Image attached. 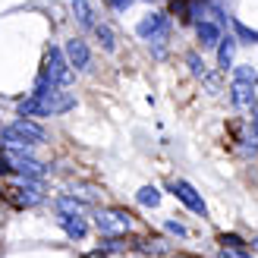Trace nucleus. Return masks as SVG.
Listing matches in <instances>:
<instances>
[{
  "label": "nucleus",
  "mask_w": 258,
  "mask_h": 258,
  "mask_svg": "<svg viewBox=\"0 0 258 258\" xmlns=\"http://www.w3.org/2000/svg\"><path fill=\"white\" fill-rule=\"evenodd\" d=\"M196 35H199L202 47H217V44H221V38H224V25H221V22L205 19V22L196 25Z\"/></svg>",
  "instance_id": "nucleus-10"
},
{
  "label": "nucleus",
  "mask_w": 258,
  "mask_h": 258,
  "mask_svg": "<svg viewBox=\"0 0 258 258\" xmlns=\"http://www.w3.org/2000/svg\"><path fill=\"white\" fill-rule=\"evenodd\" d=\"M236 44H239V38H233V35H224V38H221V44H217V67H221L224 73H227V70H233Z\"/></svg>",
  "instance_id": "nucleus-12"
},
{
  "label": "nucleus",
  "mask_w": 258,
  "mask_h": 258,
  "mask_svg": "<svg viewBox=\"0 0 258 258\" xmlns=\"http://www.w3.org/2000/svg\"><path fill=\"white\" fill-rule=\"evenodd\" d=\"M126 246H129V242L123 236H107L104 242H101V249H104V252H123Z\"/></svg>",
  "instance_id": "nucleus-22"
},
{
  "label": "nucleus",
  "mask_w": 258,
  "mask_h": 258,
  "mask_svg": "<svg viewBox=\"0 0 258 258\" xmlns=\"http://www.w3.org/2000/svg\"><path fill=\"white\" fill-rule=\"evenodd\" d=\"M252 246H255V249H258V236H252Z\"/></svg>",
  "instance_id": "nucleus-30"
},
{
  "label": "nucleus",
  "mask_w": 258,
  "mask_h": 258,
  "mask_svg": "<svg viewBox=\"0 0 258 258\" xmlns=\"http://www.w3.org/2000/svg\"><path fill=\"white\" fill-rule=\"evenodd\" d=\"M57 211H60V214H82L85 205L76 199V196H60V199H57Z\"/></svg>",
  "instance_id": "nucleus-16"
},
{
  "label": "nucleus",
  "mask_w": 258,
  "mask_h": 258,
  "mask_svg": "<svg viewBox=\"0 0 258 258\" xmlns=\"http://www.w3.org/2000/svg\"><path fill=\"white\" fill-rule=\"evenodd\" d=\"M186 63H189V73L196 76V79H205V76H208V67H205V60L199 54H186Z\"/></svg>",
  "instance_id": "nucleus-19"
},
{
  "label": "nucleus",
  "mask_w": 258,
  "mask_h": 258,
  "mask_svg": "<svg viewBox=\"0 0 258 258\" xmlns=\"http://www.w3.org/2000/svg\"><path fill=\"white\" fill-rule=\"evenodd\" d=\"M170 258H199V255H186V252H176V255H170Z\"/></svg>",
  "instance_id": "nucleus-29"
},
{
  "label": "nucleus",
  "mask_w": 258,
  "mask_h": 258,
  "mask_svg": "<svg viewBox=\"0 0 258 258\" xmlns=\"http://www.w3.org/2000/svg\"><path fill=\"white\" fill-rule=\"evenodd\" d=\"M41 76H47L54 85H70L73 82V63L67 57V50H60V47H50L47 50V57H44V67H41Z\"/></svg>",
  "instance_id": "nucleus-4"
},
{
  "label": "nucleus",
  "mask_w": 258,
  "mask_h": 258,
  "mask_svg": "<svg viewBox=\"0 0 258 258\" xmlns=\"http://www.w3.org/2000/svg\"><path fill=\"white\" fill-rule=\"evenodd\" d=\"M104 255H107L104 249H98V252H92V255H85V258H104Z\"/></svg>",
  "instance_id": "nucleus-27"
},
{
  "label": "nucleus",
  "mask_w": 258,
  "mask_h": 258,
  "mask_svg": "<svg viewBox=\"0 0 258 258\" xmlns=\"http://www.w3.org/2000/svg\"><path fill=\"white\" fill-rule=\"evenodd\" d=\"M70 7H73V16H76V22L82 25V29H95V13H92V7H88V0H70Z\"/></svg>",
  "instance_id": "nucleus-13"
},
{
  "label": "nucleus",
  "mask_w": 258,
  "mask_h": 258,
  "mask_svg": "<svg viewBox=\"0 0 258 258\" xmlns=\"http://www.w3.org/2000/svg\"><path fill=\"white\" fill-rule=\"evenodd\" d=\"M167 29H170V16L167 13H148V16L139 19L136 35L142 41H154V38H167Z\"/></svg>",
  "instance_id": "nucleus-6"
},
{
  "label": "nucleus",
  "mask_w": 258,
  "mask_h": 258,
  "mask_svg": "<svg viewBox=\"0 0 258 258\" xmlns=\"http://www.w3.org/2000/svg\"><path fill=\"white\" fill-rule=\"evenodd\" d=\"M230 25H233V32H236L239 41H246V44H255V41H258V32L249 29V25H242L239 19H230Z\"/></svg>",
  "instance_id": "nucleus-17"
},
{
  "label": "nucleus",
  "mask_w": 258,
  "mask_h": 258,
  "mask_svg": "<svg viewBox=\"0 0 258 258\" xmlns=\"http://www.w3.org/2000/svg\"><path fill=\"white\" fill-rule=\"evenodd\" d=\"M7 196H10V202L16 205V208H35V205L44 199V192H41V186H38V179L19 176V179H13V186L7 189Z\"/></svg>",
  "instance_id": "nucleus-5"
},
{
  "label": "nucleus",
  "mask_w": 258,
  "mask_h": 258,
  "mask_svg": "<svg viewBox=\"0 0 258 258\" xmlns=\"http://www.w3.org/2000/svg\"><path fill=\"white\" fill-rule=\"evenodd\" d=\"M170 192H173V196L186 205L189 211H196V214H202V217L208 214V208H205L202 196H199L196 189H192V183H186V179H173V183H170Z\"/></svg>",
  "instance_id": "nucleus-8"
},
{
  "label": "nucleus",
  "mask_w": 258,
  "mask_h": 258,
  "mask_svg": "<svg viewBox=\"0 0 258 258\" xmlns=\"http://www.w3.org/2000/svg\"><path fill=\"white\" fill-rule=\"evenodd\" d=\"M139 242V252H148V255H164L167 252V242H158V239H136Z\"/></svg>",
  "instance_id": "nucleus-18"
},
{
  "label": "nucleus",
  "mask_w": 258,
  "mask_h": 258,
  "mask_svg": "<svg viewBox=\"0 0 258 258\" xmlns=\"http://www.w3.org/2000/svg\"><path fill=\"white\" fill-rule=\"evenodd\" d=\"M60 227L70 239H85V233H88V224L82 214H60Z\"/></svg>",
  "instance_id": "nucleus-11"
},
{
  "label": "nucleus",
  "mask_w": 258,
  "mask_h": 258,
  "mask_svg": "<svg viewBox=\"0 0 258 258\" xmlns=\"http://www.w3.org/2000/svg\"><path fill=\"white\" fill-rule=\"evenodd\" d=\"M63 50H67V57H70V63L76 70H88V63H92V50H88L85 38H70Z\"/></svg>",
  "instance_id": "nucleus-9"
},
{
  "label": "nucleus",
  "mask_w": 258,
  "mask_h": 258,
  "mask_svg": "<svg viewBox=\"0 0 258 258\" xmlns=\"http://www.w3.org/2000/svg\"><path fill=\"white\" fill-rule=\"evenodd\" d=\"M95 227L101 230L104 236H123L129 230V214L120 208H110V211H98L95 217Z\"/></svg>",
  "instance_id": "nucleus-7"
},
{
  "label": "nucleus",
  "mask_w": 258,
  "mask_h": 258,
  "mask_svg": "<svg viewBox=\"0 0 258 258\" xmlns=\"http://www.w3.org/2000/svg\"><path fill=\"white\" fill-rule=\"evenodd\" d=\"M205 85H208L211 88V92H217V76H205V79H202Z\"/></svg>",
  "instance_id": "nucleus-26"
},
{
  "label": "nucleus",
  "mask_w": 258,
  "mask_h": 258,
  "mask_svg": "<svg viewBox=\"0 0 258 258\" xmlns=\"http://www.w3.org/2000/svg\"><path fill=\"white\" fill-rule=\"evenodd\" d=\"M76 107V95L63 92V88H54V92L44 95H29L16 104L19 117H57V113H67Z\"/></svg>",
  "instance_id": "nucleus-1"
},
{
  "label": "nucleus",
  "mask_w": 258,
  "mask_h": 258,
  "mask_svg": "<svg viewBox=\"0 0 258 258\" xmlns=\"http://www.w3.org/2000/svg\"><path fill=\"white\" fill-rule=\"evenodd\" d=\"M136 202L142 205V208H158L161 205V189L158 186H142L136 192Z\"/></svg>",
  "instance_id": "nucleus-14"
},
{
  "label": "nucleus",
  "mask_w": 258,
  "mask_h": 258,
  "mask_svg": "<svg viewBox=\"0 0 258 258\" xmlns=\"http://www.w3.org/2000/svg\"><path fill=\"white\" fill-rule=\"evenodd\" d=\"M92 32H95V38L101 41V47H104V50H113V47H117V41H113V29H110L107 22H98Z\"/></svg>",
  "instance_id": "nucleus-15"
},
{
  "label": "nucleus",
  "mask_w": 258,
  "mask_h": 258,
  "mask_svg": "<svg viewBox=\"0 0 258 258\" xmlns=\"http://www.w3.org/2000/svg\"><path fill=\"white\" fill-rule=\"evenodd\" d=\"M107 7H110V10H117V13H123L126 7H133V0H107Z\"/></svg>",
  "instance_id": "nucleus-25"
},
{
  "label": "nucleus",
  "mask_w": 258,
  "mask_h": 258,
  "mask_svg": "<svg viewBox=\"0 0 258 258\" xmlns=\"http://www.w3.org/2000/svg\"><path fill=\"white\" fill-rule=\"evenodd\" d=\"M164 230H167V233H173V236H179V239L189 236V230L179 224V221H173V217H167V221H164Z\"/></svg>",
  "instance_id": "nucleus-23"
},
{
  "label": "nucleus",
  "mask_w": 258,
  "mask_h": 258,
  "mask_svg": "<svg viewBox=\"0 0 258 258\" xmlns=\"http://www.w3.org/2000/svg\"><path fill=\"white\" fill-rule=\"evenodd\" d=\"M44 139H47V133L32 117H19L0 133V145L7 151H32L35 145H41Z\"/></svg>",
  "instance_id": "nucleus-2"
},
{
  "label": "nucleus",
  "mask_w": 258,
  "mask_h": 258,
  "mask_svg": "<svg viewBox=\"0 0 258 258\" xmlns=\"http://www.w3.org/2000/svg\"><path fill=\"white\" fill-rule=\"evenodd\" d=\"M242 151H246V154H258V126L255 123L246 133V139H242Z\"/></svg>",
  "instance_id": "nucleus-20"
},
{
  "label": "nucleus",
  "mask_w": 258,
  "mask_h": 258,
  "mask_svg": "<svg viewBox=\"0 0 258 258\" xmlns=\"http://www.w3.org/2000/svg\"><path fill=\"white\" fill-rule=\"evenodd\" d=\"M252 123L258 126V101H255V107H252Z\"/></svg>",
  "instance_id": "nucleus-28"
},
{
  "label": "nucleus",
  "mask_w": 258,
  "mask_h": 258,
  "mask_svg": "<svg viewBox=\"0 0 258 258\" xmlns=\"http://www.w3.org/2000/svg\"><path fill=\"white\" fill-rule=\"evenodd\" d=\"M221 258H252L246 249H221Z\"/></svg>",
  "instance_id": "nucleus-24"
},
{
  "label": "nucleus",
  "mask_w": 258,
  "mask_h": 258,
  "mask_svg": "<svg viewBox=\"0 0 258 258\" xmlns=\"http://www.w3.org/2000/svg\"><path fill=\"white\" fill-rule=\"evenodd\" d=\"M230 98H233L236 110H252L258 101V73L252 63H239L233 67V88H230Z\"/></svg>",
  "instance_id": "nucleus-3"
},
{
  "label": "nucleus",
  "mask_w": 258,
  "mask_h": 258,
  "mask_svg": "<svg viewBox=\"0 0 258 258\" xmlns=\"http://www.w3.org/2000/svg\"><path fill=\"white\" fill-rule=\"evenodd\" d=\"M221 246L224 249H246V239L236 233H221Z\"/></svg>",
  "instance_id": "nucleus-21"
}]
</instances>
